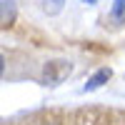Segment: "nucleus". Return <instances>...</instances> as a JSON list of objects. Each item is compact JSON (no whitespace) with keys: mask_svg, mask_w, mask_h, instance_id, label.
Instances as JSON below:
<instances>
[{"mask_svg":"<svg viewBox=\"0 0 125 125\" xmlns=\"http://www.w3.org/2000/svg\"><path fill=\"white\" fill-rule=\"evenodd\" d=\"M18 18V5L15 0H0V30H5L15 23Z\"/></svg>","mask_w":125,"mask_h":125,"instance_id":"nucleus-4","label":"nucleus"},{"mask_svg":"<svg viewBox=\"0 0 125 125\" xmlns=\"http://www.w3.org/2000/svg\"><path fill=\"white\" fill-rule=\"evenodd\" d=\"M75 125H108V113L100 108H80L73 115Z\"/></svg>","mask_w":125,"mask_h":125,"instance_id":"nucleus-2","label":"nucleus"},{"mask_svg":"<svg viewBox=\"0 0 125 125\" xmlns=\"http://www.w3.org/2000/svg\"><path fill=\"white\" fill-rule=\"evenodd\" d=\"M110 20H113L115 25H125V0H113Z\"/></svg>","mask_w":125,"mask_h":125,"instance_id":"nucleus-5","label":"nucleus"},{"mask_svg":"<svg viewBox=\"0 0 125 125\" xmlns=\"http://www.w3.org/2000/svg\"><path fill=\"white\" fill-rule=\"evenodd\" d=\"M83 3H88V5H95V3H98V0H83Z\"/></svg>","mask_w":125,"mask_h":125,"instance_id":"nucleus-8","label":"nucleus"},{"mask_svg":"<svg viewBox=\"0 0 125 125\" xmlns=\"http://www.w3.org/2000/svg\"><path fill=\"white\" fill-rule=\"evenodd\" d=\"M62 8H65V0H43V10L48 15H58Z\"/></svg>","mask_w":125,"mask_h":125,"instance_id":"nucleus-6","label":"nucleus"},{"mask_svg":"<svg viewBox=\"0 0 125 125\" xmlns=\"http://www.w3.org/2000/svg\"><path fill=\"white\" fill-rule=\"evenodd\" d=\"M70 73H73V62L70 60H48L43 65L40 80H43V85H48V88H58Z\"/></svg>","mask_w":125,"mask_h":125,"instance_id":"nucleus-1","label":"nucleus"},{"mask_svg":"<svg viewBox=\"0 0 125 125\" xmlns=\"http://www.w3.org/2000/svg\"><path fill=\"white\" fill-rule=\"evenodd\" d=\"M43 125H60V123H43Z\"/></svg>","mask_w":125,"mask_h":125,"instance_id":"nucleus-9","label":"nucleus"},{"mask_svg":"<svg viewBox=\"0 0 125 125\" xmlns=\"http://www.w3.org/2000/svg\"><path fill=\"white\" fill-rule=\"evenodd\" d=\"M113 78V70L110 68H100V70H95L93 75L88 78V83L83 85V93H93V90H100L105 83Z\"/></svg>","mask_w":125,"mask_h":125,"instance_id":"nucleus-3","label":"nucleus"},{"mask_svg":"<svg viewBox=\"0 0 125 125\" xmlns=\"http://www.w3.org/2000/svg\"><path fill=\"white\" fill-rule=\"evenodd\" d=\"M3 73H5V58L0 55V78H3Z\"/></svg>","mask_w":125,"mask_h":125,"instance_id":"nucleus-7","label":"nucleus"}]
</instances>
